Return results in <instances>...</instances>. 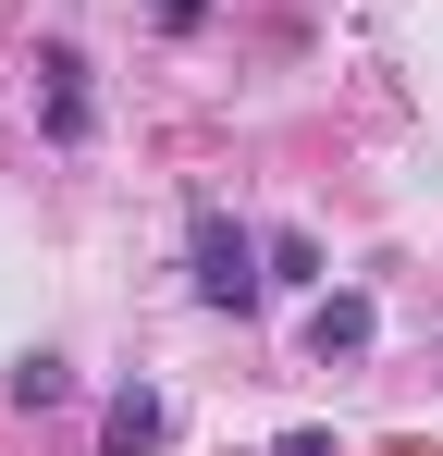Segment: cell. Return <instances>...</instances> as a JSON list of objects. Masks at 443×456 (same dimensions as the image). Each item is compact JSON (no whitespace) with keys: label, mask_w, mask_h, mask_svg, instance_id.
Listing matches in <instances>:
<instances>
[{"label":"cell","mask_w":443,"mask_h":456,"mask_svg":"<svg viewBox=\"0 0 443 456\" xmlns=\"http://www.w3.org/2000/svg\"><path fill=\"white\" fill-rule=\"evenodd\" d=\"M369 333H382V308H369L358 284H345V297H333V284L308 297V358H320V370H333V358H369Z\"/></svg>","instance_id":"3957f363"},{"label":"cell","mask_w":443,"mask_h":456,"mask_svg":"<svg viewBox=\"0 0 443 456\" xmlns=\"http://www.w3.org/2000/svg\"><path fill=\"white\" fill-rule=\"evenodd\" d=\"M271 456H333V432H308V419H295V432H284Z\"/></svg>","instance_id":"52a82bcc"},{"label":"cell","mask_w":443,"mask_h":456,"mask_svg":"<svg viewBox=\"0 0 443 456\" xmlns=\"http://www.w3.org/2000/svg\"><path fill=\"white\" fill-rule=\"evenodd\" d=\"M173 444V407H160V382H124L111 407H99V456H160Z\"/></svg>","instance_id":"277c9868"},{"label":"cell","mask_w":443,"mask_h":456,"mask_svg":"<svg viewBox=\"0 0 443 456\" xmlns=\"http://www.w3.org/2000/svg\"><path fill=\"white\" fill-rule=\"evenodd\" d=\"M185 272H197V297H210V308H234V321L271 297V247L234 223V210H210V198L185 210Z\"/></svg>","instance_id":"6da1fadb"},{"label":"cell","mask_w":443,"mask_h":456,"mask_svg":"<svg viewBox=\"0 0 443 456\" xmlns=\"http://www.w3.org/2000/svg\"><path fill=\"white\" fill-rule=\"evenodd\" d=\"M271 284H308V297H320L333 272H320V247H308V234H271Z\"/></svg>","instance_id":"8992f818"},{"label":"cell","mask_w":443,"mask_h":456,"mask_svg":"<svg viewBox=\"0 0 443 456\" xmlns=\"http://www.w3.org/2000/svg\"><path fill=\"white\" fill-rule=\"evenodd\" d=\"M62 395H74V370L50 358V346H37V358H12V407H62Z\"/></svg>","instance_id":"5b68a950"},{"label":"cell","mask_w":443,"mask_h":456,"mask_svg":"<svg viewBox=\"0 0 443 456\" xmlns=\"http://www.w3.org/2000/svg\"><path fill=\"white\" fill-rule=\"evenodd\" d=\"M37 124H50V149H86V124H99V99H86V62H74V50H37Z\"/></svg>","instance_id":"7a4b0ae2"}]
</instances>
